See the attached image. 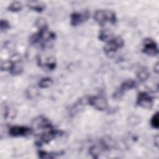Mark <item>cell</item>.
Instances as JSON below:
<instances>
[{"instance_id": "6da1fadb", "label": "cell", "mask_w": 159, "mask_h": 159, "mask_svg": "<svg viewBox=\"0 0 159 159\" xmlns=\"http://www.w3.org/2000/svg\"><path fill=\"white\" fill-rule=\"evenodd\" d=\"M94 19L101 25H104L106 22L114 24L117 20L115 12L110 10L96 11L94 14Z\"/></svg>"}, {"instance_id": "7a4b0ae2", "label": "cell", "mask_w": 159, "mask_h": 159, "mask_svg": "<svg viewBox=\"0 0 159 159\" xmlns=\"http://www.w3.org/2000/svg\"><path fill=\"white\" fill-rule=\"evenodd\" d=\"M124 44V40L120 37H114L109 41L106 42V44L104 47V51L107 56L111 57L119 48L123 47Z\"/></svg>"}, {"instance_id": "3957f363", "label": "cell", "mask_w": 159, "mask_h": 159, "mask_svg": "<svg viewBox=\"0 0 159 159\" xmlns=\"http://www.w3.org/2000/svg\"><path fill=\"white\" fill-rule=\"evenodd\" d=\"M61 131L53 129V128L44 130V131L40 134L39 138L36 142V144L38 146L42 145L43 143H48L57 136L59 135Z\"/></svg>"}, {"instance_id": "277c9868", "label": "cell", "mask_w": 159, "mask_h": 159, "mask_svg": "<svg viewBox=\"0 0 159 159\" xmlns=\"http://www.w3.org/2000/svg\"><path fill=\"white\" fill-rule=\"evenodd\" d=\"M143 53L150 55L155 56L158 53V48L157 43L150 38H146L143 42Z\"/></svg>"}, {"instance_id": "5b68a950", "label": "cell", "mask_w": 159, "mask_h": 159, "mask_svg": "<svg viewBox=\"0 0 159 159\" xmlns=\"http://www.w3.org/2000/svg\"><path fill=\"white\" fill-rule=\"evenodd\" d=\"M153 100L151 96L146 92L139 93L137 99V104L145 109H150L153 106Z\"/></svg>"}, {"instance_id": "8992f818", "label": "cell", "mask_w": 159, "mask_h": 159, "mask_svg": "<svg viewBox=\"0 0 159 159\" xmlns=\"http://www.w3.org/2000/svg\"><path fill=\"white\" fill-rule=\"evenodd\" d=\"M88 103L99 111H104L107 108L106 100L101 96H91L88 99Z\"/></svg>"}, {"instance_id": "52a82bcc", "label": "cell", "mask_w": 159, "mask_h": 159, "mask_svg": "<svg viewBox=\"0 0 159 159\" xmlns=\"http://www.w3.org/2000/svg\"><path fill=\"white\" fill-rule=\"evenodd\" d=\"M89 17V13L88 11H85L83 12H75L71 14L70 23L73 26H76L87 20Z\"/></svg>"}, {"instance_id": "ba28073f", "label": "cell", "mask_w": 159, "mask_h": 159, "mask_svg": "<svg viewBox=\"0 0 159 159\" xmlns=\"http://www.w3.org/2000/svg\"><path fill=\"white\" fill-rule=\"evenodd\" d=\"M135 86H136V83L134 80L131 79L125 80L120 84L119 89L117 90L116 92L114 94V97L120 98L126 91L134 88Z\"/></svg>"}, {"instance_id": "9c48e42d", "label": "cell", "mask_w": 159, "mask_h": 159, "mask_svg": "<svg viewBox=\"0 0 159 159\" xmlns=\"http://www.w3.org/2000/svg\"><path fill=\"white\" fill-rule=\"evenodd\" d=\"M9 134L13 137H24L31 132V129L25 127L20 125H14L10 128Z\"/></svg>"}, {"instance_id": "30bf717a", "label": "cell", "mask_w": 159, "mask_h": 159, "mask_svg": "<svg viewBox=\"0 0 159 159\" xmlns=\"http://www.w3.org/2000/svg\"><path fill=\"white\" fill-rule=\"evenodd\" d=\"M27 6L31 9H33L37 12L42 11L45 7V4L44 3L38 1H30L28 2Z\"/></svg>"}, {"instance_id": "8fae6325", "label": "cell", "mask_w": 159, "mask_h": 159, "mask_svg": "<svg viewBox=\"0 0 159 159\" xmlns=\"http://www.w3.org/2000/svg\"><path fill=\"white\" fill-rule=\"evenodd\" d=\"M114 37L113 34L108 29H103L99 34V39L102 41L107 42Z\"/></svg>"}, {"instance_id": "7c38bea8", "label": "cell", "mask_w": 159, "mask_h": 159, "mask_svg": "<svg viewBox=\"0 0 159 159\" xmlns=\"http://www.w3.org/2000/svg\"><path fill=\"white\" fill-rule=\"evenodd\" d=\"M60 155V153H48L43 150L38 151V155L40 158H55L57 156H59Z\"/></svg>"}, {"instance_id": "4fadbf2b", "label": "cell", "mask_w": 159, "mask_h": 159, "mask_svg": "<svg viewBox=\"0 0 159 159\" xmlns=\"http://www.w3.org/2000/svg\"><path fill=\"white\" fill-rule=\"evenodd\" d=\"M53 83L52 79L48 77L43 78L41 79V80L39 83V86L41 88H47L51 86Z\"/></svg>"}, {"instance_id": "5bb4252c", "label": "cell", "mask_w": 159, "mask_h": 159, "mask_svg": "<svg viewBox=\"0 0 159 159\" xmlns=\"http://www.w3.org/2000/svg\"><path fill=\"white\" fill-rule=\"evenodd\" d=\"M41 65L45 68H47L48 70H53L56 66V62H55V60L53 58H50L44 63H42Z\"/></svg>"}, {"instance_id": "9a60e30c", "label": "cell", "mask_w": 159, "mask_h": 159, "mask_svg": "<svg viewBox=\"0 0 159 159\" xmlns=\"http://www.w3.org/2000/svg\"><path fill=\"white\" fill-rule=\"evenodd\" d=\"M150 125L153 128L156 129L159 127V117H158V112H156L151 118Z\"/></svg>"}, {"instance_id": "2e32d148", "label": "cell", "mask_w": 159, "mask_h": 159, "mask_svg": "<svg viewBox=\"0 0 159 159\" xmlns=\"http://www.w3.org/2000/svg\"><path fill=\"white\" fill-rule=\"evenodd\" d=\"M14 65L15 63L11 60L5 61L1 63V70H9L11 71L14 68Z\"/></svg>"}, {"instance_id": "e0dca14e", "label": "cell", "mask_w": 159, "mask_h": 159, "mask_svg": "<svg viewBox=\"0 0 159 159\" xmlns=\"http://www.w3.org/2000/svg\"><path fill=\"white\" fill-rule=\"evenodd\" d=\"M22 7L21 2L19 1H15L12 2L8 7V9L12 12H17L20 11Z\"/></svg>"}, {"instance_id": "ac0fdd59", "label": "cell", "mask_w": 159, "mask_h": 159, "mask_svg": "<svg viewBox=\"0 0 159 159\" xmlns=\"http://www.w3.org/2000/svg\"><path fill=\"white\" fill-rule=\"evenodd\" d=\"M35 25L39 30L47 29V24L46 22V20L43 18L38 19L35 22Z\"/></svg>"}, {"instance_id": "d6986e66", "label": "cell", "mask_w": 159, "mask_h": 159, "mask_svg": "<svg viewBox=\"0 0 159 159\" xmlns=\"http://www.w3.org/2000/svg\"><path fill=\"white\" fill-rule=\"evenodd\" d=\"M0 27H1V32H4V31L7 30L10 28V24H9V22L7 21L6 20L2 19L1 20Z\"/></svg>"}, {"instance_id": "ffe728a7", "label": "cell", "mask_w": 159, "mask_h": 159, "mask_svg": "<svg viewBox=\"0 0 159 159\" xmlns=\"http://www.w3.org/2000/svg\"><path fill=\"white\" fill-rule=\"evenodd\" d=\"M149 76V73L146 70H142L139 71L138 77L140 80H145Z\"/></svg>"}, {"instance_id": "44dd1931", "label": "cell", "mask_w": 159, "mask_h": 159, "mask_svg": "<svg viewBox=\"0 0 159 159\" xmlns=\"http://www.w3.org/2000/svg\"><path fill=\"white\" fill-rule=\"evenodd\" d=\"M154 69L156 71V73H158V63H157L155 64V65L154 66Z\"/></svg>"}, {"instance_id": "7402d4cb", "label": "cell", "mask_w": 159, "mask_h": 159, "mask_svg": "<svg viewBox=\"0 0 159 159\" xmlns=\"http://www.w3.org/2000/svg\"><path fill=\"white\" fill-rule=\"evenodd\" d=\"M154 143L156 144L157 147H158V135L156 136V139L154 140Z\"/></svg>"}]
</instances>
